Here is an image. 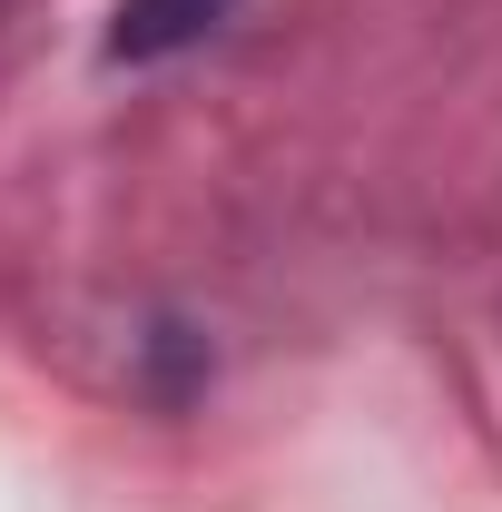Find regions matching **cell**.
<instances>
[{"instance_id":"obj_1","label":"cell","mask_w":502,"mask_h":512,"mask_svg":"<svg viewBox=\"0 0 502 512\" xmlns=\"http://www.w3.org/2000/svg\"><path fill=\"white\" fill-rule=\"evenodd\" d=\"M237 10L247 0H119L109 30H99V60L109 69H168V60H188V50H207Z\"/></svg>"},{"instance_id":"obj_2","label":"cell","mask_w":502,"mask_h":512,"mask_svg":"<svg viewBox=\"0 0 502 512\" xmlns=\"http://www.w3.org/2000/svg\"><path fill=\"white\" fill-rule=\"evenodd\" d=\"M138 355H148V394H158V404H188L197 384H207V335H188V325H148V345H138Z\"/></svg>"}]
</instances>
